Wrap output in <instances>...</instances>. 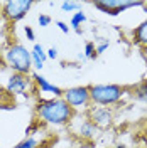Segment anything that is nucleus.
<instances>
[{
  "label": "nucleus",
  "mask_w": 147,
  "mask_h": 148,
  "mask_svg": "<svg viewBox=\"0 0 147 148\" xmlns=\"http://www.w3.org/2000/svg\"><path fill=\"white\" fill-rule=\"evenodd\" d=\"M36 114L49 125H66L73 120L74 110L63 98H53L37 103Z\"/></svg>",
  "instance_id": "obj_1"
},
{
  "label": "nucleus",
  "mask_w": 147,
  "mask_h": 148,
  "mask_svg": "<svg viewBox=\"0 0 147 148\" xmlns=\"http://www.w3.org/2000/svg\"><path fill=\"white\" fill-rule=\"evenodd\" d=\"M5 61L7 64L14 69L17 74H29L32 67V59H31V51L22 44H14L7 49L5 52Z\"/></svg>",
  "instance_id": "obj_2"
},
{
  "label": "nucleus",
  "mask_w": 147,
  "mask_h": 148,
  "mask_svg": "<svg viewBox=\"0 0 147 148\" xmlns=\"http://www.w3.org/2000/svg\"><path fill=\"white\" fill-rule=\"evenodd\" d=\"M123 88L119 84H96L90 86V101L95 104H115L122 98Z\"/></svg>",
  "instance_id": "obj_3"
},
{
  "label": "nucleus",
  "mask_w": 147,
  "mask_h": 148,
  "mask_svg": "<svg viewBox=\"0 0 147 148\" xmlns=\"http://www.w3.org/2000/svg\"><path fill=\"white\" fill-rule=\"evenodd\" d=\"M63 99H64L73 110L76 108H86L90 106V86H76L63 91Z\"/></svg>",
  "instance_id": "obj_4"
},
{
  "label": "nucleus",
  "mask_w": 147,
  "mask_h": 148,
  "mask_svg": "<svg viewBox=\"0 0 147 148\" xmlns=\"http://www.w3.org/2000/svg\"><path fill=\"white\" fill-rule=\"evenodd\" d=\"M32 5H34L32 0H9L2 5V14L7 20L17 22L26 17V14L31 10Z\"/></svg>",
  "instance_id": "obj_5"
},
{
  "label": "nucleus",
  "mask_w": 147,
  "mask_h": 148,
  "mask_svg": "<svg viewBox=\"0 0 147 148\" xmlns=\"http://www.w3.org/2000/svg\"><path fill=\"white\" fill-rule=\"evenodd\" d=\"M93 5L100 12L110 14V15H117L120 12L130 9V7H140V5H144V2H135V0H95Z\"/></svg>",
  "instance_id": "obj_6"
},
{
  "label": "nucleus",
  "mask_w": 147,
  "mask_h": 148,
  "mask_svg": "<svg viewBox=\"0 0 147 148\" xmlns=\"http://www.w3.org/2000/svg\"><path fill=\"white\" fill-rule=\"evenodd\" d=\"M34 81L29 79V74H17L14 73L9 77V84H7V91L15 96V94H27V88Z\"/></svg>",
  "instance_id": "obj_7"
},
{
  "label": "nucleus",
  "mask_w": 147,
  "mask_h": 148,
  "mask_svg": "<svg viewBox=\"0 0 147 148\" xmlns=\"http://www.w3.org/2000/svg\"><path fill=\"white\" fill-rule=\"evenodd\" d=\"M88 120L92 121L96 128H107V126L112 125L113 113H112L108 108L96 106V108H92V110H90V118H88Z\"/></svg>",
  "instance_id": "obj_8"
},
{
  "label": "nucleus",
  "mask_w": 147,
  "mask_h": 148,
  "mask_svg": "<svg viewBox=\"0 0 147 148\" xmlns=\"http://www.w3.org/2000/svg\"><path fill=\"white\" fill-rule=\"evenodd\" d=\"M32 81H34V84L39 88L41 92H51V94H54L56 98H63V91H64V89H61V88H58L54 84H51L44 76L34 74V76H32Z\"/></svg>",
  "instance_id": "obj_9"
},
{
  "label": "nucleus",
  "mask_w": 147,
  "mask_h": 148,
  "mask_svg": "<svg viewBox=\"0 0 147 148\" xmlns=\"http://www.w3.org/2000/svg\"><path fill=\"white\" fill-rule=\"evenodd\" d=\"M132 39L135 44H140V46H147V20H144L140 25L132 30Z\"/></svg>",
  "instance_id": "obj_10"
},
{
  "label": "nucleus",
  "mask_w": 147,
  "mask_h": 148,
  "mask_svg": "<svg viewBox=\"0 0 147 148\" xmlns=\"http://www.w3.org/2000/svg\"><path fill=\"white\" fill-rule=\"evenodd\" d=\"M96 131H98V128H96L90 120H86V121L81 123V126H80V130H78V135H80L81 138H85V140H93L95 136H96Z\"/></svg>",
  "instance_id": "obj_11"
},
{
  "label": "nucleus",
  "mask_w": 147,
  "mask_h": 148,
  "mask_svg": "<svg viewBox=\"0 0 147 148\" xmlns=\"http://www.w3.org/2000/svg\"><path fill=\"white\" fill-rule=\"evenodd\" d=\"M85 20H86V15H85L83 12H74V15L71 17V25H73V29L78 34L81 32V30H80V25H81Z\"/></svg>",
  "instance_id": "obj_12"
},
{
  "label": "nucleus",
  "mask_w": 147,
  "mask_h": 148,
  "mask_svg": "<svg viewBox=\"0 0 147 148\" xmlns=\"http://www.w3.org/2000/svg\"><path fill=\"white\" fill-rule=\"evenodd\" d=\"M135 98H137L139 101L147 104V81H144L142 84H139L137 88H135Z\"/></svg>",
  "instance_id": "obj_13"
},
{
  "label": "nucleus",
  "mask_w": 147,
  "mask_h": 148,
  "mask_svg": "<svg viewBox=\"0 0 147 148\" xmlns=\"http://www.w3.org/2000/svg\"><path fill=\"white\" fill-rule=\"evenodd\" d=\"M12 148H39V141L36 138H32V136H29V138L22 140L20 143H17L15 147Z\"/></svg>",
  "instance_id": "obj_14"
},
{
  "label": "nucleus",
  "mask_w": 147,
  "mask_h": 148,
  "mask_svg": "<svg viewBox=\"0 0 147 148\" xmlns=\"http://www.w3.org/2000/svg\"><path fill=\"white\" fill-rule=\"evenodd\" d=\"M31 54L36 56L37 59H39V61H42V62L47 59V56H46V52H44V49H42V46H41V44H34L32 51H31Z\"/></svg>",
  "instance_id": "obj_15"
},
{
  "label": "nucleus",
  "mask_w": 147,
  "mask_h": 148,
  "mask_svg": "<svg viewBox=\"0 0 147 148\" xmlns=\"http://www.w3.org/2000/svg\"><path fill=\"white\" fill-rule=\"evenodd\" d=\"M80 7H81L80 2H63L61 3V9L64 12H73V10H78Z\"/></svg>",
  "instance_id": "obj_16"
},
{
  "label": "nucleus",
  "mask_w": 147,
  "mask_h": 148,
  "mask_svg": "<svg viewBox=\"0 0 147 148\" xmlns=\"http://www.w3.org/2000/svg\"><path fill=\"white\" fill-rule=\"evenodd\" d=\"M85 56L86 57H95L96 56V49H95L93 42H86V46H85Z\"/></svg>",
  "instance_id": "obj_17"
},
{
  "label": "nucleus",
  "mask_w": 147,
  "mask_h": 148,
  "mask_svg": "<svg viewBox=\"0 0 147 148\" xmlns=\"http://www.w3.org/2000/svg\"><path fill=\"white\" fill-rule=\"evenodd\" d=\"M37 22H39V25H41V27H47V25L51 24V17L46 15V14H41V15L37 17Z\"/></svg>",
  "instance_id": "obj_18"
},
{
  "label": "nucleus",
  "mask_w": 147,
  "mask_h": 148,
  "mask_svg": "<svg viewBox=\"0 0 147 148\" xmlns=\"http://www.w3.org/2000/svg\"><path fill=\"white\" fill-rule=\"evenodd\" d=\"M24 32H26V36H27V40H36V36H34V30H32V27H29V25H26V29H24Z\"/></svg>",
  "instance_id": "obj_19"
},
{
  "label": "nucleus",
  "mask_w": 147,
  "mask_h": 148,
  "mask_svg": "<svg viewBox=\"0 0 147 148\" xmlns=\"http://www.w3.org/2000/svg\"><path fill=\"white\" fill-rule=\"evenodd\" d=\"M56 25L59 27V30H61V32H64V34H68V32H69V27L66 25L64 22H61V20H58V22H56Z\"/></svg>",
  "instance_id": "obj_20"
},
{
  "label": "nucleus",
  "mask_w": 147,
  "mask_h": 148,
  "mask_svg": "<svg viewBox=\"0 0 147 148\" xmlns=\"http://www.w3.org/2000/svg\"><path fill=\"white\" fill-rule=\"evenodd\" d=\"M46 56L49 57V59H56V57H58V51H56L54 47H51V49L46 52Z\"/></svg>",
  "instance_id": "obj_21"
},
{
  "label": "nucleus",
  "mask_w": 147,
  "mask_h": 148,
  "mask_svg": "<svg viewBox=\"0 0 147 148\" xmlns=\"http://www.w3.org/2000/svg\"><path fill=\"white\" fill-rule=\"evenodd\" d=\"M107 47H108V40H105V42H101L100 46L96 47V54H101V52H103V51H105Z\"/></svg>",
  "instance_id": "obj_22"
},
{
  "label": "nucleus",
  "mask_w": 147,
  "mask_h": 148,
  "mask_svg": "<svg viewBox=\"0 0 147 148\" xmlns=\"http://www.w3.org/2000/svg\"><path fill=\"white\" fill-rule=\"evenodd\" d=\"M113 148H123V147H122V145H119V147H113Z\"/></svg>",
  "instance_id": "obj_23"
}]
</instances>
